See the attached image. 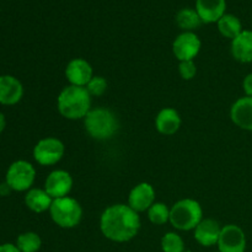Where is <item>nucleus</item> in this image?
Returning <instances> with one entry per match:
<instances>
[{
	"instance_id": "19",
	"label": "nucleus",
	"mask_w": 252,
	"mask_h": 252,
	"mask_svg": "<svg viewBox=\"0 0 252 252\" xmlns=\"http://www.w3.org/2000/svg\"><path fill=\"white\" fill-rule=\"evenodd\" d=\"M52 203L53 198L47 193L44 189H31L25 196V204L33 213H44L49 211Z\"/></svg>"
},
{
	"instance_id": "8",
	"label": "nucleus",
	"mask_w": 252,
	"mask_h": 252,
	"mask_svg": "<svg viewBox=\"0 0 252 252\" xmlns=\"http://www.w3.org/2000/svg\"><path fill=\"white\" fill-rule=\"evenodd\" d=\"M202 48V42L194 32H182L172 42V53L179 62L194 61Z\"/></svg>"
},
{
	"instance_id": "21",
	"label": "nucleus",
	"mask_w": 252,
	"mask_h": 252,
	"mask_svg": "<svg viewBox=\"0 0 252 252\" xmlns=\"http://www.w3.org/2000/svg\"><path fill=\"white\" fill-rule=\"evenodd\" d=\"M217 25H218V30L221 36L231 39V41L244 31L239 17L231 14H225L224 16H221L220 20L217 22Z\"/></svg>"
},
{
	"instance_id": "16",
	"label": "nucleus",
	"mask_w": 252,
	"mask_h": 252,
	"mask_svg": "<svg viewBox=\"0 0 252 252\" xmlns=\"http://www.w3.org/2000/svg\"><path fill=\"white\" fill-rule=\"evenodd\" d=\"M182 120L180 113L172 107H165L159 111L155 118V128L162 135H174L181 128Z\"/></svg>"
},
{
	"instance_id": "14",
	"label": "nucleus",
	"mask_w": 252,
	"mask_h": 252,
	"mask_svg": "<svg viewBox=\"0 0 252 252\" xmlns=\"http://www.w3.org/2000/svg\"><path fill=\"white\" fill-rule=\"evenodd\" d=\"M221 228L223 226H220L219 221H217L216 219L203 218L193 230V236L199 245L211 248L218 244Z\"/></svg>"
},
{
	"instance_id": "26",
	"label": "nucleus",
	"mask_w": 252,
	"mask_h": 252,
	"mask_svg": "<svg viewBox=\"0 0 252 252\" xmlns=\"http://www.w3.org/2000/svg\"><path fill=\"white\" fill-rule=\"evenodd\" d=\"M179 74L184 80H192L197 74V65L194 61L180 62Z\"/></svg>"
},
{
	"instance_id": "3",
	"label": "nucleus",
	"mask_w": 252,
	"mask_h": 252,
	"mask_svg": "<svg viewBox=\"0 0 252 252\" xmlns=\"http://www.w3.org/2000/svg\"><path fill=\"white\" fill-rule=\"evenodd\" d=\"M85 130L96 140L111 139L120 129V122L115 113L105 107L91 108L84 118Z\"/></svg>"
},
{
	"instance_id": "13",
	"label": "nucleus",
	"mask_w": 252,
	"mask_h": 252,
	"mask_svg": "<svg viewBox=\"0 0 252 252\" xmlns=\"http://www.w3.org/2000/svg\"><path fill=\"white\" fill-rule=\"evenodd\" d=\"M230 120L240 129L252 132V97L244 96L231 105Z\"/></svg>"
},
{
	"instance_id": "12",
	"label": "nucleus",
	"mask_w": 252,
	"mask_h": 252,
	"mask_svg": "<svg viewBox=\"0 0 252 252\" xmlns=\"http://www.w3.org/2000/svg\"><path fill=\"white\" fill-rule=\"evenodd\" d=\"M64 74L69 85L85 88L94 76V69L86 59L74 58L66 64Z\"/></svg>"
},
{
	"instance_id": "7",
	"label": "nucleus",
	"mask_w": 252,
	"mask_h": 252,
	"mask_svg": "<svg viewBox=\"0 0 252 252\" xmlns=\"http://www.w3.org/2000/svg\"><path fill=\"white\" fill-rule=\"evenodd\" d=\"M65 147L58 138L47 137L37 142L33 148V159L42 166H52L63 159Z\"/></svg>"
},
{
	"instance_id": "11",
	"label": "nucleus",
	"mask_w": 252,
	"mask_h": 252,
	"mask_svg": "<svg viewBox=\"0 0 252 252\" xmlns=\"http://www.w3.org/2000/svg\"><path fill=\"white\" fill-rule=\"evenodd\" d=\"M155 189L149 182H140L130 189L128 194V206L137 213L147 212L155 203Z\"/></svg>"
},
{
	"instance_id": "20",
	"label": "nucleus",
	"mask_w": 252,
	"mask_h": 252,
	"mask_svg": "<svg viewBox=\"0 0 252 252\" xmlns=\"http://www.w3.org/2000/svg\"><path fill=\"white\" fill-rule=\"evenodd\" d=\"M176 24L184 32H193L203 24L196 9L185 7L176 14Z\"/></svg>"
},
{
	"instance_id": "22",
	"label": "nucleus",
	"mask_w": 252,
	"mask_h": 252,
	"mask_svg": "<svg viewBox=\"0 0 252 252\" xmlns=\"http://www.w3.org/2000/svg\"><path fill=\"white\" fill-rule=\"evenodd\" d=\"M15 245L21 252H38L42 246V239L34 231H26L17 236Z\"/></svg>"
},
{
	"instance_id": "28",
	"label": "nucleus",
	"mask_w": 252,
	"mask_h": 252,
	"mask_svg": "<svg viewBox=\"0 0 252 252\" xmlns=\"http://www.w3.org/2000/svg\"><path fill=\"white\" fill-rule=\"evenodd\" d=\"M0 252H21L19 250V248H17L16 245H14V244H2V245H0Z\"/></svg>"
},
{
	"instance_id": "31",
	"label": "nucleus",
	"mask_w": 252,
	"mask_h": 252,
	"mask_svg": "<svg viewBox=\"0 0 252 252\" xmlns=\"http://www.w3.org/2000/svg\"><path fill=\"white\" fill-rule=\"evenodd\" d=\"M185 252H192V251H189V250H186Z\"/></svg>"
},
{
	"instance_id": "24",
	"label": "nucleus",
	"mask_w": 252,
	"mask_h": 252,
	"mask_svg": "<svg viewBox=\"0 0 252 252\" xmlns=\"http://www.w3.org/2000/svg\"><path fill=\"white\" fill-rule=\"evenodd\" d=\"M161 250L162 252H185V241L181 236L175 231H169L164 234L161 238Z\"/></svg>"
},
{
	"instance_id": "15",
	"label": "nucleus",
	"mask_w": 252,
	"mask_h": 252,
	"mask_svg": "<svg viewBox=\"0 0 252 252\" xmlns=\"http://www.w3.org/2000/svg\"><path fill=\"white\" fill-rule=\"evenodd\" d=\"M24 96V86L21 81L12 75H0V103L16 105Z\"/></svg>"
},
{
	"instance_id": "32",
	"label": "nucleus",
	"mask_w": 252,
	"mask_h": 252,
	"mask_svg": "<svg viewBox=\"0 0 252 252\" xmlns=\"http://www.w3.org/2000/svg\"><path fill=\"white\" fill-rule=\"evenodd\" d=\"M217 252H219V251H217Z\"/></svg>"
},
{
	"instance_id": "6",
	"label": "nucleus",
	"mask_w": 252,
	"mask_h": 252,
	"mask_svg": "<svg viewBox=\"0 0 252 252\" xmlns=\"http://www.w3.org/2000/svg\"><path fill=\"white\" fill-rule=\"evenodd\" d=\"M36 179V170L31 162L26 160H17L12 162L6 171L5 182L11 191L24 192L31 189Z\"/></svg>"
},
{
	"instance_id": "30",
	"label": "nucleus",
	"mask_w": 252,
	"mask_h": 252,
	"mask_svg": "<svg viewBox=\"0 0 252 252\" xmlns=\"http://www.w3.org/2000/svg\"><path fill=\"white\" fill-rule=\"evenodd\" d=\"M5 126H6V121H5V116L0 112V133L5 129Z\"/></svg>"
},
{
	"instance_id": "9",
	"label": "nucleus",
	"mask_w": 252,
	"mask_h": 252,
	"mask_svg": "<svg viewBox=\"0 0 252 252\" xmlns=\"http://www.w3.org/2000/svg\"><path fill=\"white\" fill-rule=\"evenodd\" d=\"M245 231L235 224H228L221 228L218 240L219 252H245L246 251Z\"/></svg>"
},
{
	"instance_id": "25",
	"label": "nucleus",
	"mask_w": 252,
	"mask_h": 252,
	"mask_svg": "<svg viewBox=\"0 0 252 252\" xmlns=\"http://www.w3.org/2000/svg\"><path fill=\"white\" fill-rule=\"evenodd\" d=\"M107 86V80L103 76L94 75L85 88L88 90V93L90 94L91 97H98V96H102L106 93Z\"/></svg>"
},
{
	"instance_id": "18",
	"label": "nucleus",
	"mask_w": 252,
	"mask_h": 252,
	"mask_svg": "<svg viewBox=\"0 0 252 252\" xmlns=\"http://www.w3.org/2000/svg\"><path fill=\"white\" fill-rule=\"evenodd\" d=\"M231 56L240 63H252V30H244L231 41Z\"/></svg>"
},
{
	"instance_id": "4",
	"label": "nucleus",
	"mask_w": 252,
	"mask_h": 252,
	"mask_svg": "<svg viewBox=\"0 0 252 252\" xmlns=\"http://www.w3.org/2000/svg\"><path fill=\"white\" fill-rule=\"evenodd\" d=\"M203 219V209L196 199L184 198L170 208V224L176 230H194Z\"/></svg>"
},
{
	"instance_id": "5",
	"label": "nucleus",
	"mask_w": 252,
	"mask_h": 252,
	"mask_svg": "<svg viewBox=\"0 0 252 252\" xmlns=\"http://www.w3.org/2000/svg\"><path fill=\"white\" fill-rule=\"evenodd\" d=\"M48 212L54 224L63 229L75 228L83 219V208L80 203L69 196L53 199Z\"/></svg>"
},
{
	"instance_id": "2",
	"label": "nucleus",
	"mask_w": 252,
	"mask_h": 252,
	"mask_svg": "<svg viewBox=\"0 0 252 252\" xmlns=\"http://www.w3.org/2000/svg\"><path fill=\"white\" fill-rule=\"evenodd\" d=\"M57 108L66 120H84L91 110V96L86 88L68 85L57 97Z\"/></svg>"
},
{
	"instance_id": "17",
	"label": "nucleus",
	"mask_w": 252,
	"mask_h": 252,
	"mask_svg": "<svg viewBox=\"0 0 252 252\" xmlns=\"http://www.w3.org/2000/svg\"><path fill=\"white\" fill-rule=\"evenodd\" d=\"M225 0H196V11L203 24L218 22L225 15Z\"/></svg>"
},
{
	"instance_id": "27",
	"label": "nucleus",
	"mask_w": 252,
	"mask_h": 252,
	"mask_svg": "<svg viewBox=\"0 0 252 252\" xmlns=\"http://www.w3.org/2000/svg\"><path fill=\"white\" fill-rule=\"evenodd\" d=\"M243 89L244 93H245V96H251L252 97V73L248 74V75L244 78Z\"/></svg>"
},
{
	"instance_id": "23",
	"label": "nucleus",
	"mask_w": 252,
	"mask_h": 252,
	"mask_svg": "<svg viewBox=\"0 0 252 252\" xmlns=\"http://www.w3.org/2000/svg\"><path fill=\"white\" fill-rule=\"evenodd\" d=\"M148 219L154 225H164L170 223V208L162 202H155L147 211Z\"/></svg>"
},
{
	"instance_id": "29",
	"label": "nucleus",
	"mask_w": 252,
	"mask_h": 252,
	"mask_svg": "<svg viewBox=\"0 0 252 252\" xmlns=\"http://www.w3.org/2000/svg\"><path fill=\"white\" fill-rule=\"evenodd\" d=\"M10 191H11V189H10V187L7 186L6 182H5L4 185H0V194H2V196H5V194L9 193Z\"/></svg>"
},
{
	"instance_id": "1",
	"label": "nucleus",
	"mask_w": 252,
	"mask_h": 252,
	"mask_svg": "<svg viewBox=\"0 0 252 252\" xmlns=\"http://www.w3.org/2000/svg\"><path fill=\"white\" fill-rule=\"evenodd\" d=\"M142 226L139 213L128 204H112L100 217V230L113 243H128L138 235Z\"/></svg>"
},
{
	"instance_id": "10",
	"label": "nucleus",
	"mask_w": 252,
	"mask_h": 252,
	"mask_svg": "<svg viewBox=\"0 0 252 252\" xmlns=\"http://www.w3.org/2000/svg\"><path fill=\"white\" fill-rule=\"evenodd\" d=\"M73 177L65 170H54L47 176L44 189L53 199L69 196L73 189Z\"/></svg>"
}]
</instances>
